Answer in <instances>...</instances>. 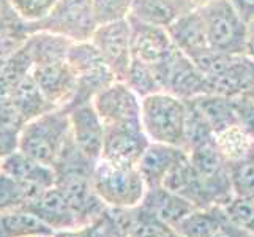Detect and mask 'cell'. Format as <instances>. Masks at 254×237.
<instances>
[{
	"mask_svg": "<svg viewBox=\"0 0 254 237\" xmlns=\"http://www.w3.org/2000/svg\"><path fill=\"white\" fill-rule=\"evenodd\" d=\"M95 164L96 161L76 146L69 131V136L56 163L52 164V169L56 174L54 187L73 207L79 226L90 223L108 209L93 188Z\"/></svg>",
	"mask_w": 254,
	"mask_h": 237,
	"instance_id": "6da1fadb",
	"label": "cell"
},
{
	"mask_svg": "<svg viewBox=\"0 0 254 237\" xmlns=\"http://www.w3.org/2000/svg\"><path fill=\"white\" fill-rule=\"evenodd\" d=\"M207 79L208 93L229 98L248 95L254 87V60L245 54H223L207 49L191 59Z\"/></svg>",
	"mask_w": 254,
	"mask_h": 237,
	"instance_id": "7a4b0ae2",
	"label": "cell"
},
{
	"mask_svg": "<svg viewBox=\"0 0 254 237\" xmlns=\"http://www.w3.org/2000/svg\"><path fill=\"white\" fill-rule=\"evenodd\" d=\"M141 124L152 143L185 149L187 100L168 92L141 98Z\"/></svg>",
	"mask_w": 254,
	"mask_h": 237,
	"instance_id": "3957f363",
	"label": "cell"
},
{
	"mask_svg": "<svg viewBox=\"0 0 254 237\" xmlns=\"http://www.w3.org/2000/svg\"><path fill=\"white\" fill-rule=\"evenodd\" d=\"M71 131L66 108H56L29 120L21 128L19 151L43 164L52 166Z\"/></svg>",
	"mask_w": 254,
	"mask_h": 237,
	"instance_id": "277c9868",
	"label": "cell"
},
{
	"mask_svg": "<svg viewBox=\"0 0 254 237\" xmlns=\"http://www.w3.org/2000/svg\"><path fill=\"white\" fill-rule=\"evenodd\" d=\"M66 62L76 76V92L66 109L93 101L103 89L119 81L90 40L73 43Z\"/></svg>",
	"mask_w": 254,
	"mask_h": 237,
	"instance_id": "5b68a950",
	"label": "cell"
},
{
	"mask_svg": "<svg viewBox=\"0 0 254 237\" xmlns=\"http://www.w3.org/2000/svg\"><path fill=\"white\" fill-rule=\"evenodd\" d=\"M93 188L108 207L131 209L142 203L147 185L137 168L112 164L100 160L93 171Z\"/></svg>",
	"mask_w": 254,
	"mask_h": 237,
	"instance_id": "8992f818",
	"label": "cell"
},
{
	"mask_svg": "<svg viewBox=\"0 0 254 237\" xmlns=\"http://www.w3.org/2000/svg\"><path fill=\"white\" fill-rule=\"evenodd\" d=\"M210 49L223 54H245L248 24L229 0H208L199 6Z\"/></svg>",
	"mask_w": 254,
	"mask_h": 237,
	"instance_id": "52a82bcc",
	"label": "cell"
},
{
	"mask_svg": "<svg viewBox=\"0 0 254 237\" xmlns=\"http://www.w3.org/2000/svg\"><path fill=\"white\" fill-rule=\"evenodd\" d=\"M30 27L32 32H52L74 43L89 41L98 27L93 0H57L56 6L45 19L30 24Z\"/></svg>",
	"mask_w": 254,
	"mask_h": 237,
	"instance_id": "ba28073f",
	"label": "cell"
},
{
	"mask_svg": "<svg viewBox=\"0 0 254 237\" xmlns=\"http://www.w3.org/2000/svg\"><path fill=\"white\" fill-rule=\"evenodd\" d=\"M190 160L202 180L212 206L226 207L235 198L229 174V161L216 141L192 149Z\"/></svg>",
	"mask_w": 254,
	"mask_h": 237,
	"instance_id": "9c48e42d",
	"label": "cell"
},
{
	"mask_svg": "<svg viewBox=\"0 0 254 237\" xmlns=\"http://www.w3.org/2000/svg\"><path fill=\"white\" fill-rule=\"evenodd\" d=\"M152 68L163 92H168L177 98L192 100L199 95L208 93L205 76L179 48H175L161 64Z\"/></svg>",
	"mask_w": 254,
	"mask_h": 237,
	"instance_id": "30bf717a",
	"label": "cell"
},
{
	"mask_svg": "<svg viewBox=\"0 0 254 237\" xmlns=\"http://www.w3.org/2000/svg\"><path fill=\"white\" fill-rule=\"evenodd\" d=\"M150 143L141 120L104 125L101 160L125 168H137Z\"/></svg>",
	"mask_w": 254,
	"mask_h": 237,
	"instance_id": "8fae6325",
	"label": "cell"
},
{
	"mask_svg": "<svg viewBox=\"0 0 254 237\" xmlns=\"http://www.w3.org/2000/svg\"><path fill=\"white\" fill-rule=\"evenodd\" d=\"M90 41L119 81H124L133 60L131 52V24L128 17L98 24Z\"/></svg>",
	"mask_w": 254,
	"mask_h": 237,
	"instance_id": "7c38bea8",
	"label": "cell"
},
{
	"mask_svg": "<svg viewBox=\"0 0 254 237\" xmlns=\"http://www.w3.org/2000/svg\"><path fill=\"white\" fill-rule=\"evenodd\" d=\"M93 106L104 125L141 120V98L125 81H116L93 98Z\"/></svg>",
	"mask_w": 254,
	"mask_h": 237,
	"instance_id": "4fadbf2b",
	"label": "cell"
},
{
	"mask_svg": "<svg viewBox=\"0 0 254 237\" xmlns=\"http://www.w3.org/2000/svg\"><path fill=\"white\" fill-rule=\"evenodd\" d=\"M131 24V52L141 62L156 67L175 49L168 29L147 24L137 17L128 14Z\"/></svg>",
	"mask_w": 254,
	"mask_h": 237,
	"instance_id": "5bb4252c",
	"label": "cell"
},
{
	"mask_svg": "<svg viewBox=\"0 0 254 237\" xmlns=\"http://www.w3.org/2000/svg\"><path fill=\"white\" fill-rule=\"evenodd\" d=\"M69 124H71V136L76 146L81 151L98 161L103 154L104 143V122L96 112L93 103H84L79 106L68 109Z\"/></svg>",
	"mask_w": 254,
	"mask_h": 237,
	"instance_id": "9a60e30c",
	"label": "cell"
},
{
	"mask_svg": "<svg viewBox=\"0 0 254 237\" xmlns=\"http://www.w3.org/2000/svg\"><path fill=\"white\" fill-rule=\"evenodd\" d=\"M32 76L56 108H66L71 103L76 92V76L68 62L37 65L32 68Z\"/></svg>",
	"mask_w": 254,
	"mask_h": 237,
	"instance_id": "2e32d148",
	"label": "cell"
},
{
	"mask_svg": "<svg viewBox=\"0 0 254 237\" xmlns=\"http://www.w3.org/2000/svg\"><path fill=\"white\" fill-rule=\"evenodd\" d=\"M24 209L37 215L43 223L52 228L56 234L79 226V220L73 207L56 187L45 190Z\"/></svg>",
	"mask_w": 254,
	"mask_h": 237,
	"instance_id": "e0dca14e",
	"label": "cell"
},
{
	"mask_svg": "<svg viewBox=\"0 0 254 237\" xmlns=\"http://www.w3.org/2000/svg\"><path fill=\"white\" fill-rule=\"evenodd\" d=\"M163 187L177 193L182 198L188 199L197 209L213 207L212 203H210V198L207 195L202 180H200L197 171L194 169V166H192L190 160L188 152L171 168L168 175L164 177Z\"/></svg>",
	"mask_w": 254,
	"mask_h": 237,
	"instance_id": "ac0fdd59",
	"label": "cell"
},
{
	"mask_svg": "<svg viewBox=\"0 0 254 237\" xmlns=\"http://www.w3.org/2000/svg\"><path fill=\"white\" fill-rule=\"evenodd\" d=\"M199 8L197 0H133L129 14L147 24L168 29L180 16Z\"/></svg>",
	"mask_w": 254,
	"mask_h": 237,
	"instance_id": "d6986e66",
	"label": "cell"
},
{
	"mask_svg": "<svg viewBox=\"0 0 254 237\" xmlns=\"http://www.w3.org/2000/svg\"><path fill=\"white\" fill-rule=\"evenodd\" d=\"M0 171L40 190H48L54 187L56 183V174L52 166L43 164L21 151H16L14 154L3 158L0 161Z\"/></svg>",
	"mask_w": 254,
	"mask_h": 237,
	"instance_id": "ffe728a7",
	"label": "cell"
},
{
	"mask_svg": "<svg viewBox=\"0 0 254 237\" xmlns=\"http://www.w3.org/2000/svg\"><path fill=\"white\" fill-rule=\"evenodd\" d=\"M168 33L175 48H179L190 59H194L210 49L204 19L200 16L199 8L180 16L168 27Z\"/></svg>",
	"mask_w": 254,
	"mask_h": 237,
	"instance_id": "44dd1931",
	"label": "cell"
},
{
	"mask_svg": "<svg viewBox=\"0 0 254 237\" xmlns=\"http://www.w3.org/2000/svg\"><path fill=\"white\" fill-rule=\"evenodd\" d=\"M185 154L187 151L182 147L160 143L148 144L147 151L144 152L141 161L137 164V169L141 172L147 188L163 187L164 177Z\"/></svg>",
	"mask_w": 254,
	"mask_h": 237,
	"instance_id": "7402d4cb",
	"label": "cell"
},
{
	"mask_svg": "<svg viewBox=\"0 0 254 237\" xmlns=\"http://www.w3.org/2000/svg\"><path fill=\"white\" fill-rule=\"evenodd\" d=\"M141 206L172 228H175L188 214L197 209L188 199L164 187L147 188Z\"/></svg>",
	"mask_w": 254,
	"mask_h": 237,
	"instance_id": "603a6c76",
	"label": "cell"
},
{
	"mask_svg": "<svg viewBox=\"0 0 254 237\" xmlns=\"http://www.w3.org/2000/svg\"><path fill=\"white\" fill-rule=\"evenodd\" d=\"M73 43L69 38L62 37V35L46 32V30H37L33 32L25 48H27L33 67L37 65H46V64H57V62H66L68 52L71 49Z\"/></svg>",
	"mask_w": 254,
	"mask_h": 237,
	"instance_id": "cb8c5ba5",
	"label": "cell"
},
{
	"mask_svg": "<svg viewBox=\"0 0 254 237\" xmlns=\"http://www.w3.org/2000/svg\"><path fill=\"white\" fill-rule=\"evenodd\" d=\"M192 103L202 112V116L215 131V135H220L223 131L239 125L235 98L216 93H204L192 98Z\"/></svg>",
	"mask_w": 254,
	"mask_h": 237,
	"instance_id": "d4e9b609",
	"label": "cell"
},
{
	"mask_svg": "<svg viewBox=\"0 0 254 237\" xmlns=\"http://www.w3.org/2000/svg\"><path fill=\"white\" fill-rule=\"evenodd\" d=\"M56 231L25 209L0 214V237H54Z\"/></svg>",
	"mask_w": 254,
	"mask_h": 237,
	"instance_id": "484cf974",
	"label": "cell"
},
{
	"mask_svg": "<svg viewBox=\"0 0 254 237\" xmlns=\"http://www.w3.org/2000/svg\"><path fill=\"white\" fill-rule=\"evenodd\" d=\"M10 96L25 124L32 119L41 116V114L56 109L54 104L49 103V100L43 95L38 84L35 82L32 73L25 76L22 81L14 87Z\"/></svg>",
	"mask_w": 254,
	"mask_h": 237,
	"instance_id": "4316f807",
	"label": "cell"
},
{
	"mask_svg": "<svg viewBox=\"0 0 254 237\" xmlns=\"http://www.w3.org/2000/svg\"><path fill=\"white\" fill-rule=\"evenodd\" d=\"M226 218L224 207L194 209L174 230L183 237H213Z\"/></svg>",
	"mask_w": 254,
	"mask_h": 237,
	"instance_id": "83f0119b",
	"label": "cell"
},
{
	"mask_svg": "<svg viewBox=\"0 0 254 237\" xmlns=\"http://www.w3.org/2000/svg\"><path fill=\"white\" fill-rule=\"evenodd\" d=\"M43 191L45 190L30 187L0 171V214L8 212V210L24 209Z\"/></svg>",
	"mask_w": 254,
	"mask_h": 237,
	"instance_id": "f1b7e54d",
	"label": "cell"
},
{
	"mask_svg": "<svg viewBox=\"0 0 254 237\" xmlns=\"http://www.w3.org/2000/svg\"><path fill=\"white\" fill-rule=\"evenodd\" d=\"M185 149L190 154L192 149H197L200 146H205L216 141V135L208 125V122L202 116V112L197 109V106L192 100H187V125H185Z\"/></svg>",
	"mask_w": 254,
	"mask_h": 237,
	"instance_id": "f546056e",
	"label": "cell"
},
{
	"mask_svg": "<svg viewBox=\"0 0 254 237\" xmlns=\"http://www.w3.org/2000/svg\"><path fill=\"white\" fill-rule=\"evenodd\" d=\"M234 195L254 201V143L242 158L229 163Z\"/></svg>",
	"mask_w": 254,
	"mask_h": 237,
	"instance_id": "4dcf8cb0",
	"label": "cell"
},
{
	"mask_svg": "<svg viewBox=\"0 0 254 237\" xmlns=\"http://www.w3.org/2000/svg\"><path fill=\"white\" fill-rule=\"evenodd\" d=\"M124 81L139 98H145L148 95L163 92L161 84L158 81V78H156L153 68L134 57L131 60V65L128 68Z\"/></svg>",
	"mask_w": 254,
	"mask_h": 237,
	"instance_id": "1f68e13d",
	"label": "cell"
},
{
	"mask_svg": "<svg viewBox=\"0 0 254 237\" xmlns=\"http://www.w3.org/2000/svg\"><path fill=\"white\" fill-rule=\"evenodd\" d=\"M56 237H124L120 226L116 220L112 209L108 207L104 212L90 223L77 226L74 230L60 231Z\"/></svg>",
	"mask_w": 254,
	"mask_h": 237,
	"instance_id": "d6a6232c",
	"label": "cell"
},
{
	"mask_svg": "<svg viewBox=\"0 0 254 237\" xmlns=\"http://www.w3.org/2000/svg\"><path fill=\"white\" fill-rule=\"evenodd\" d=\"M32 33L30 22L24 19L0 29V67L27 43Z\"/></svg>",
	"mask_w": 254,
	"mask_h": 237,
	"instance_id": "836d02e7",
	"label": "cell"
},
{
	"mask_svg": "<svg viewBox=\"0 0 254 237\" xmlns=\"http://www.w3.org/2000/svg\"><path fill=\"white\" fill-rule=\"evenodd\" d=\"M253 143H254V139H251L239 125L216 135V144L229 163L242 158L250 151Z\"/></svg>",
	"mask_w": 254,
	"mask_h": 237,
	"instance_id": "e575fe53",
	"label": "cell"
},
{
	"mask_svg": "<svg viewBox=\"0 0 254 237\" xmlns=\"http://www.w3.org/2000/svg\"><path fill=\"white\" fill-rule=\"evenodd\" d=\"M24 21L35 24L52 11L57 0H8Z\"/></svg>",
	"mask_w": 254,
	"mask_h": 237,
	"instance_id": "d590c367",
	"label": "cell"
},
{
	"mask_svg": "<svg viewBox=\"0 0 254 237\" xmlns=\"http://www.w3.org/2000/svg\"><path fill=\"white\" fill-rule=\"evenodd\" d=\"M224 212L231 222L237 223L243 230L254 236V201L235 196L224 207Z\"/></svg>",
	"mask_w": 254,
	"mask_h": 237,
	"instance_id": "8d00e7d4",
	"label": "cell"
},
{
	"mask_svg": "<svg viewBox=\"0 0 254 237\" xmlns=\"http://www.w3.org/2000/svg\"><path fill=\"white\" fill-rule=\"evenodd\" d=\"M133 0H93V10L98 24L125 19L129 14Z\"/></svg>",
	"mask_w": 254,
	"mask_h": 237,
	"instance_id": "74e56055",
	"label": "cell"
},
{
	"mask_svg": "<svg viewBox=\"0 0 254 237\" xmlns=\"http://www.w3.org/2000/svg\"><path fill=\"white\" fill-rule=\"evenodd\" d=\"M235 109H237L239 127L254 139V98L250 95H242L235 98Z\"/></svg>",
	"mask_w": 254,
	"mask_h": 237,
	"instance_id": "f35d334b",
	"label": "cell"
},
{
	"mask_svg": "<svg viewBox=\"0 0 254 237\" xmlns=\"http://www.w3.org/2000/svg\"><path fill=\"white\" fill-rule=\"evenodd\" d=\"M19 133L21 130L0 127V161L19 151Z\"/></svg>",
	"mask_w": 254,
	"mask_h": 237,
	"instance_id": "ab89813d",
	"label": "cell"
},
{
	"mask_svg": "<svg viewBox=\"0 0 254 237\" xmlns=\"http://www.w3.org/2000/svg\"><path fill=\"white\" fill-rule=\"evenodd\" d=\"M213 237H254V236L247 230H243L237 223L231 222L229 218H226L221 223V226L218 228V231L215 233Z\"/></svg>",
	"mask_w": 254,
	"mask_h": 237,
	"instance_id": "60d3db41",
	"label": "cell"
},
{
	"mask_svg": "<svg viewBox=\"0 0 254 237\" xmlns=\"http://www.w3.org/2000/svg\"><path fill=\"white\" fill-rule=\"evenodd\" d=\"M22 21V17L16 13V10L11 6L8 0H0V29L11 25L14 22Z\"/></svg>",
	"mask_w": 254,
	"mask_h": 237,
	"instance_id": "b9f144b4",
	"label": "cell"
},
{
	"mask_svg": "<svg viewBox=\"0 0 254 237\" xmlns=\"http://www.w3.org/2000/svg\"><path fill=\"white\" fill-rule=\"evenodd\" d=\"M229 2L247 24L254 19V0H229Z\"/></svg>",
	"mask_w": 254,
	"mask_h": 237,
	"instance_id": "7bdbcfd3",
	"label": "cell"
},
{
	"mask_svg": "<svg viewBox=\"0 0 254 237\" xmlns=\"http://www.w3.org/2000/svg\"><path fill=\"white\" fill-rule=\"evenodd\" d=\"M245 56L254 60V22H248V35H247V46H245Z\"/></svg>",
	"mask_w": 254,
	"mask_h": 237,
	"instance_id": "ee69618b",
	"label": "cell"
},
{
	"mask_svg": "<svg viewBox=\"0 0 254 237\" xmlns=\"http://www.w3.org/2000/svg\"><path fill=\"white\" fill-rule=\"evenodd\" d=\"M166 237H183V236H180V234H179L177 231H175V230H172V231H171V233H169L168 236H166Z\"/></svg>",
	"mask_w": 254,
	"mask_h": 237,
	"instance_id": "f6af8a7d",
	"label": "cell"
},
{
	"mask_svg": "<svg viewBox=\"0 0 254 237\" xmlns=\"http://www.w3.org/2000/svg\"><path fill=\"white\" fill-rule=\"evenodd\" d=\"M248 95H250V96H253V98H254V87H253V90H251V92H250Z\"/></svg>",
	"mask_w": 254,
	"mask_h": 237,
	"instance_id": "bcb514c9",
	"label": "cell"
},
{
	"mask_svg": "<svg viewBox=\"0 0 254 237\" xmlns=\"http://www.w3.org/2000/svg\"><path fill=\"white\" fill-rule=\"evenodd\" d=\"M54 237H56V236H54Z\"/></svg>",
	"mask_w": 254,
	"mask_h": 237,
	"instance_id": "7dc6e473",
	"label": "cell"
}]
</instances>
